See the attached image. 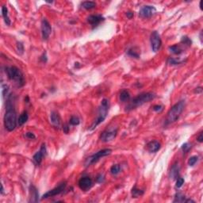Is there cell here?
Here are the masks:
<instances>
[{
	"label": "cell",
	"instance_id": "43",
	"mask_svg": "<svg viewBox=\"0 0 203 203\" xmlns=\"http://www.w3.org/2000/svg\"><path fill=\"white\" fill-rule=\"evenodd\" d=\"M202 88L201 87H199V88H196V90H195V93H201L202 92Z\"/></svg>",
	"mask_w": 203,
	"mask_h": 203
},
{
	"label": "cell",
	"instance_id": "2",
	"mask_svg": "<svg viewBox=\"0 0 203 203\" xmlns=\"http://www.w3.org/2000/svg\"><path fill=\"white\" fill-rule=\"evenodd\" d=\"M109 109H110V102L106 98H104L102 100L100 106L98 107L97 117L89 128L90 131H92L96 129L97 126H99L101 123H103V121H105V119L106 118L108 115V113H109Z\"/></svg>",
	"mask_w": 203,
	"mask_h": 203
},
{
	"label": "cell",
	"instance_id": "42",
	"mask_svg": "<svg viewBox=\"0 0 203 203\" xmlns=\"http://www.w3.org/2000/svg\"><path fill=\"white\" fill-rule=\"evenodd\" d=\"M63 130L65 133H68L69 132V126L68 125H64V127H63Z\"/></svg>",
	"mask_w": 203,
	"mask_h": 203
},
{
	"label": "cell",
	"instance_id": "35",
	"mask_svg": "<svg viewBox=\"0 0 203 203\" xmlns=\"http://www.w3.org/2000/svg\"><path fill=\"white\" fill-rule=\"evenodd\" d=\"M190 148H191L190 144H188V143H185L183 146H182V150L183 151V153H187L190 149Z\"/></svg>",
	"mask_w": 203,
	"mask_h": 203
},
{
	"label": "cell",
	"instance_id": "7",
	"mask_svg": "<svg viewBox=\"0 0 203 203\" xmlns=\"http://www.w3.org/2000/svg\"><path fill=\"white\" fill-rule=\"evenodd\" d=\"M150 42L151 48H152V50L154 53H156V52L160 50V48H161V45H162V41H161L160 33L157 31H153L151 33Z\"/></svg>",
	"mask_w": 203,
	"mask_h": 203
},
{
	"label": "cell",
	"instance_id": "19",
	"mask_svg": "<svg viewBox=\"0 0 203 203\" xmlns=\"http://www.w3.org/2000/svg\"><path fill=\"white\" fill-rule=\"evenodd\" d=\"M173 202H194V201H193L191 199H187V197L184 196L181 193H176Z\"/></svg>",
	"mask_w": 203,
	"mask_h": 203
},
{
	"label": "cell",
	"instance_id": "24",
	"mask_svg": "<svg viewBox=\"0 0 203 203\" xmlns=\"http://www.w3.org/2000/svg\"><path fill=\"white\" fill-rule=\"evenodd\" d=\"M81 7L85 10H91L96 7V3L94 1H85L81 3Z\"/></svg>",
	"mask_w": 203,
	"mask_h": 203
},
{
	"label": "cell",
	"instance_id": "9",
	"mask_svg": "<svg viewBox=\"0 0 203 203\" xmlns=\"http://www.w3.org/2000/svg\"><path fill=\"white\" fill-rule=\"evenodd\" d=\"M67 186V183L66 182H62L61 183H59L57 187H56L55 188L48 190V192H46L45 194H44L41 199H49L51 197H54L57 196L58 194H61L62 192H64V190H65Z\"/></svg>",
	"mask_w": 203,
	"mask_h": 203
},
{
	"label": "cell",
	"instance_id": "22",
	"mask_svg": "<svg viewBox=\"0 0 203 203\" xmlns=\"http://www.w3.org/2000/svg\"><path fill=\"white\" fill-rule=\"evenodd\" d=\"M169 51L171 53L175 54V55H180V54H182L183 53V49L182 48V47L180 45H178L170 46L169 47Z\"/></svg>",
	"mask_w": 203,
	"mask_h": 203
},
{
	"label": "cell",
	"instance_id": "25",
	"mask_svg": "<svg viewBox=\"0 0 203 203\" xmlns=\"http://www.w3.org/2000/svg\"><path fill=\"white\" fill-rule=\"evenodd\" d=\"M132 198H139V197L142 196L143 194H144V190H142L141 189H138L136 186L135 187H133V188L132 189Z\"/></svg>",
	"mask_w": 203,
	"mask_h": 203
},
{
	"label": "cell",
	"instance_id": "28",
	"mask_svg": "<svg viewBox=\"0 0 203 203\" xmlns=\"http://www.w3.org/2000/svg\"><path fill=\"white\" fill-rule=\"evenodd\" d=\"M80 118L76 116H72L70 118V120H69V124L71 125V126H78V125H80Z\"/></svg>",
	"mask_w": 203,
	"mask_h": 203
},
{
	"label": "cell",
	"instance_id": "3",
	"mask_svg": "<svg viewBox=\"0 0 203 203\" xmlns=\"http://www.w3.org/2000/svg\"><path fill=\"white\" fill-rule=\"evenodd\" d=\"M155 98V94L152 92H146V93H141L138 94L137 97H135L132 99V101L129 103V105L126 106V110L127 111L134 110L138 106H141L144 103H148L150 101L153 100Z\"/></svg>",
	"mask_w": 203,
	"mask_h": 203
},
{
	"label": "cell",
	"instance_id": "20",
	"mask_svg": "<svg viewBox=\"0 0 203 203\" xmlns=\"http://www.w3.org/2000/svg\"><path fill=\"white\" fill-rule=\"evenodd\" d=\"M2 15L7 25H10L11 22H10V19L9 18V14H8V9H7V7L6 6H2Z\"/></svg>",
	"mask_w": 203,
	"mask_h": 203
},
{
	"label": "cell",
	"instance_id": "41",
	"mask_svg": "<svg viewBox=\"0 0 203 203\" xmlns=\"http://www.w3.org/2000/svg\"><path fill=\"white\" fill-rule=\"evenodd\" d=\"M133 15H134V14H133L132 12H131V11L126 12V16H127V18H128V19H131L132 17H133Z\"/></svg>",
	"mask_w": 203,
	"mask_h": 203
},
{
	"label": "cell",
	"instance_id": "36",
	"mask_svg": "<svg viewBox=\"0 0 203 203\" xmlns=\"http://www.w3.org/2000/svg\"><path fill=\"white\" fill-rule=\"evenodd\" d=\"M104 180H105V177H104V175H103V174H99V175L97 176V178H96V181H97V183H103V182H104Z\"/></svg>",
	"mask_w": 203,
	"mask_h": 203
},
{
	"label": "cell",
	"instance_id": "14",
	"mask_svg": "<svg viewBox=\"0 0 203 203\" xmlns=\"http://www.w3.org/2000/svg\"><path fill=\"white\" fill-rule=\"evenodd\" d=\"M104 18L100 14H92L87 17V22L90 23L93 26H97L102 22L104 21Z\"/></svg>",
	"mask_w": 203,
	"mask_h": 203
},
{
	"label": "cell",
	"instance_id": "30",
	"mask_svg": "<svg viewBox=\"0 0 203 203\" xmlns=\"http://www.w3.org/2000/svg\"><path fill=\"white\" fill-rule=\"evenodd\" d=\"M9 87L8 85L7 84H2V98H5L6 96L8 97L9 95Z\"/></svg>",
	"mask_w": 203,
	"mask_h": 203
},
{
	"label": "cell",
	"instance_id": "16",
	"mask_svg": "<svg viewBox=\"0 0 203 203\" xmlns=\"http://www.w3.org/2000/svg\"><path fill=\"white\" fill-rule=\"evenodd\" d=\"M161 148V144L157 141H152L148 142L147 144V148L148 151L151 153H155L160 150Z\"/></svg>",
	"mask_w": 203,
	"mask_h": 203
},
{
	"label": "cell",
	"instance_id": "37",
	"mask_svg": "<svg viewBox=\"0 0 203 203\" xmlns=\"http://www.w3.org/2000/svg\"><path fill=\"white\" fill-rule=\"evenodd\" d=\"M25 137H27L28 139L30 140H33L36 138V136L34 135V133H33V132H28L25 133Z\"/></svg>",
	"mask_w": 203,
	"mask_h": 203
},
{
	"label": "cell",
	"instance_id": "39",
	"mask_svg": "<svg viewBox=\"0 0 203 203\" xmlns=\"http://www.w3.org/2000/svg\"><path fill=\"white\" fill-rule=\"evenodd\" d=\"M41 60L43 62V63H46V62H47V57H46L45 53H44L43 55L41 57Z\"/></svg>",
	"mask_w": 203,
	"mask_h": 203
},
{
	"label": "cell",
	"instance_id": "15",
	"mask_svg": "<svg viewBox=\"0 0 203 203\" xmlns=\"http://www.w3.org/2000/svg\"><path fill=\"white\" fill-rule=\"evenodd\" d=\"M30 202H39V194L37 189L33 186L31 185L30 187Z\"/></svg>",
	"mask_w": 203,
	"mask_h": 203
},
{
	"label": "cell",
	"instance_id": "23",
	"mask_svg": "<svg viewBox=\"0 0 203 203\" xmlns=\"http://www.w3.org/2000/svg\"><path fill=\"white\" fill-rule=\"evenodd\" d=\"M28 118H29V115H28L27 111H23L18 119V124L19 126H23L28 121Z\"/></svg>",
	"mask_w": 203,
	"mask_h": 203
},
{
	"label": "cell",
	"instance_id": "12",
	"mask_svg": "<svg viewBox=\"0 0 203 203\" xmlns=\"http://www.w3.org/2000/svg\"><path fill=\"white\" fill-rule=\"evenodd\" d=\"M46 145L45 144H42L41 146L40 150L37 151L33 156V161L34 162L36 165H40L43 160V158L46 155Z\"/></svg>",
	"mask_w": 203,
	"mask_h": 203
},
{
	"label": "cell",
	"instance_id": "34",
	"mask_svg": "<svg viewBox=\"0 0 203 203\" xmlns=\"http://www.w3.org/2000/svg\"><path fill=\"white\" fill-rule=\"evenodd\" d=\"M183 183H184V179H183V178H180V177H178V178L176 179L175 186L177 188H180V187L183 185Z\"/></svg>",
	"mask_w": 203,
	"mask_h": 203
},
{
	"label": "cell",
	"instance_id": "6",
	"mask_svg": "<svg viewBox=\"0 0 203 203\" xmlns=\"http://www.w3.org/2000/svg\"><path fill=\"white\" fill-rule=\"evenodd\" d=\"M111 152L112 150L110 148H105V149H102V150L98 151V152H95L94 154H93V155H91V156L87 158L86 161H85V167L91 166L94 163L98 162L101 158L110 155Z\"/></svg>",
	"mask_w": 203,
	"mask_h": 203
},
{
	"label": "cell",
	"instance_id": "4",
	"mask_svg": "<svg viewBox=\"0 0 203 203\" xmlns=\"http://www.w3.org/2000/svg\"><path fill=\"white\" fill-rule=\"evenodd\" d=\"M185 107V101L181 100L175 103L172 107L170 109V110L167 113L166 121H165V125H170L176 121H178L179 117L181 116V114L183 113Z\"/></svg>",
	"mask_w": 203,
	"mask_h": 203
},
{
	"label": "cell",
	"instance_id": "11",
	"mask_svg": "<svg viewBox=\"0 0 203 203\" xmlns=\"http://www.w3.org/2000/svg\"><path fill=\"white\" fill-rule=\"evenodd\" d=\"M156 13V9L152 6H144L141 8L139 11L140 17L143 19H149Z\"/></svg>",
	"mask_w": 203,
	"mask_h": 203
},
{
	"label": "cell",
	"instance_id": "13",
	"mask_svg": "<svg viewBox=\"0 0 203 203\" xmlns=\"http://www.w3.org/2000/svg\"><path fill=\"white\" fill-rule=\"evenodd\" d=\"M79 187L83 191H87L89 190L93 186V181L88 176H84L80 178L79 181Z\"/></svg>",
	"mask_w": 203,
	"mask_h": 203
},
{
	"label": "cell",
	"instance_id": "5",
	"mask_svg": "<svg viewBox=\"0 0 203 203\" xmlns=\"http://www.w3.org/2000/svg\"><path fill=\"white\" fill-rule=\"evenodd\" d=\"M5 71L10 80L14 81L19 87H23L25 83V78L20 69L15 66L5 68Z\"/></svg>",
	"mask_w": 203,
	"mask_h": 203
},
{
	"label": "cell",
	"instance_id": "18",
	"mask_svg": "<svg viewBox=\"0 0 203 203\" xmlns=\"http://www.w3.org/2000/svg\"><path fill=\"white\" fill-rule=\"evenodd\" d=\"M50 121L55 127H59L60 126V117H59L58 113L55 111L51 112L50 114Z\"/></svg>",
	"mask_w": 203,
	"mask_h": 203
},
{
	"label": "cell",
	"instance_id": "17",
	"mask_svg": "<svg viewBox=\"0 0 203 203\" xmlns=\"http://www.w3.org/2000/svg\"><path fill=\"white\" fill-rule=\"evenodd\" d=\"M179 170H180V167H179V165H178V162H175L172 165L171 168V171H170V177L172 179H177L179 176Z\"/></svg>",
	"mask_w": 203,
	"mask_h": 203
},
{
	"label": "cell",
	"instance_id": "32",
	"mask_svg": "<svg viewBox=\"0 0 203 203\" xmlns=\"http://www.w3.org/2000/svg\"><path fill=\"white\" fill-rule=\"evenodd\" d=\"M181 43L183 44L184 45L187 46V47H190V46L192 44V41L189 38V37H183V38H182V41H181Z\"/></svg>",
	"mask_w": 203,
	"mask_h": 203
},
{
	"label": "cell",
	"instance_id": "21",
	"mask_svg": "<svg viewBox=\"0 0 203 203\" xmlns=\"http://www.w3.org/2000/svg\"><path fill=\"white\" fill-rule=\"evenodd\" d=\"M119 99L122 103L129 102L130 99V94L127 90H122L119 94Z\"/></svg>",
	"mask_w": 203,
	"mask_h": 203
},
{
	"label": "cell",
	"instance_id": "27",
	"mask_svg": "<svg viewBox=\"0 0 203 203\" xmlns=\"http://www.w3.org/2000/svg\"><path fill=\"white\" fill-rule=\"evenodd\" d=\"M184 60H179V59H177L175 58H172V57H170L167 60V63L171 65H178V64H180L182 63H183Z\"/></svg>",
	"mask_w": 203,
	"mask_h": 203
},
{
	"label": "cell",
	"instance_id": "44",
	"mask_svg": "<svg viewBox=\"0 0 203 203\" xmlns=\"http://www.w3.org/2000/svg\"><path fill=\"white\" fill-rule=\"evenodd\" d=\"M4 194V189H3V185L1 184V194Z\"/></svg>",
	"mask_w": 203,
	"mask_h": 203
},
{
	"label": "cell",
	"instance_id": "1",
	"mask_svg": "<svg viewBox=\"0 0 203 203\" xmlns=\"http://www.w3.org/2000/svg\"><path fill=\"white\" fill-rule=\"evenodd\" d=\"M3 122H4L5 129L9 132H12L17 127V124H18L17 113L14 108L12 94H9L7 98V106H6V112L3 117Z\"/></svg>",
	"mask_w": 203,
	"mask_h": 203
},
{
	"label": "cell",
	"instance_id": "40",
	"mask_svg": "<svg viewBox=\"0 0 203 203\" xmlns=\"http://www.w3.org/2000/svg\"><path fill=\"white\" fill-rule=\"evenodd\" d=\"M197 141L199 142H200V143H202V142L203 141V136H202V132H200V134H199V136L198 137H197Z\"/></svg>",
	"mask_w": 203,
	"mask_h": 203
},
{
	"label": "cell",
	"instance_id": "8",
	"mask_svg": "<svg viewBox=\"0 0 203 203\" xmlns=\"http://www.w3.org/2000/svg\"><path fill=\"white\" fill-rule=\"evenodd\" d=\"M117 135V129H107L101 133L99 139L102 142L107 143L115 139Z\"/></svg>",
	"mask_w": 203,
	"mask_h": 203
},
{
	"label": "cell",
	"instance_id": "38",
	"mask_svg": "<svg viewBox=\"0 0 203 203\" xmlns=\"http://www.w3.org/2000/svg\"><path fill=\"white\" fill-rule=\"evenodd\" d=\"M152 109H153V110H154V111L160 112V111H161V110H163V106H161V105H155V106H153Z\"/></svg>",
	"mask_w": 203,
	"mask_h": 203
},
{
	"label": "cell",
	"instance_id": "10",
	"mask_svg": "<svg viewBox=\"0 0 203 203\" xmlns=\"http://www.w3.org/2000/svg\"><path fill=\"white\" fill-rule=\"evenodd\" d=\"M51 33H52V26L50 23L46 19H43L41 21V34L44 41H47L49 38Z\"/></svg>",
	"mask_w": 203,
	"mask_h": 203
},
{
	"label": "cell",
	"instance_id": "29",
	"mask_svg": "<svg viewBox=\"0 0 203 203\" xmlns=\"http://www.w3.org/2000/svg\"><path fill=\"white\" fill-rule=\"evenodd\" d=\"M127 54H128L129 57H134V58H139L140 57V54L139 53L136 51L134 48H129L127 52Z\"/></svg>",
	"mask_w": 203,
	"mask_h": 203
},
{
	"label": "cell",
	"instance_id": "26",
	"mask_svg": "<svg viewBox=\"0 0 203 203\" xmlns=\"http://www.w3.org/2000/svg\"><path fill=\"white\" fill-rule=\"evenodd\" d=\"M121 166L119 164H114L110 167V173H111L112 175H118V174L121 172Z\"/></svg>",
	"mask_w": 203,
	"mask_h": 203
},
{
	"label": "cell",
	"instance_id": "31",
	"mask_svg": "<svg viewBox=\"0 0 203 203\" xmlns=\"http://www.w3.org/2000/svg\"><path fill=\"white\" fill-rule=\"evenodd\" d=\"M199 160V157L197 155H193L190 158L189 160H188V165L190 167H193Z\"/></svg>",
	"mask_w": 203,
	"mask_h": 203
},
{
	"label": "cell",
	"instance_id": "33",
	"mask_svg": "<svg viewBox=\"0 0 203 203\" xmlns=\"http://www.w3.org/2000/svg\"><path fill=\"white\" fill-rule=\"evenodd\" d=\"M17 51L19 55H22L24 53V45L22 42H18L17 43Z\"/></svg>",
	"mask_w": 203,
	"mask_h": 203
}]
</instances>
